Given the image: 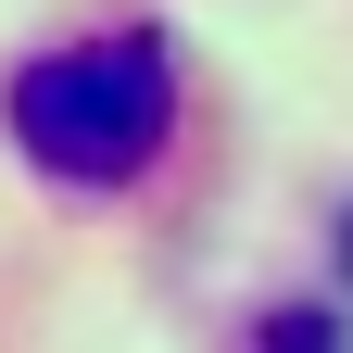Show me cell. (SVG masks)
<instances>
[{"label":"cell","instance_id":"cell-2","mask_svg":"<svg viewBox=\"0 0 353 353\" xmlns=\"http://www.w3.org/2000/svg\"><path fill=\"white\" fill-rule=\"evenodd\" d=\"M252 353H353V316L341 303H278V316H252Z\"/></svg>","mask_w":353,"mask_h":353},{"label":"cell","instance_id":"cell-1","mask_svg":"<svg viewBox=\"0 0 353 353\" xmlns=\"http://www.w3.org/2000/svg\"><path fill=\"white\" fill-rule=\"evenodd\" d=\"M176 38L164 26H76V38H38V51L13 63V88H0V139L26 152L38 190L63 202H114L139 190V176L164 164L176 139Z\"/></svg>","mask_w":353,"mask_h":353}]
</instances>
